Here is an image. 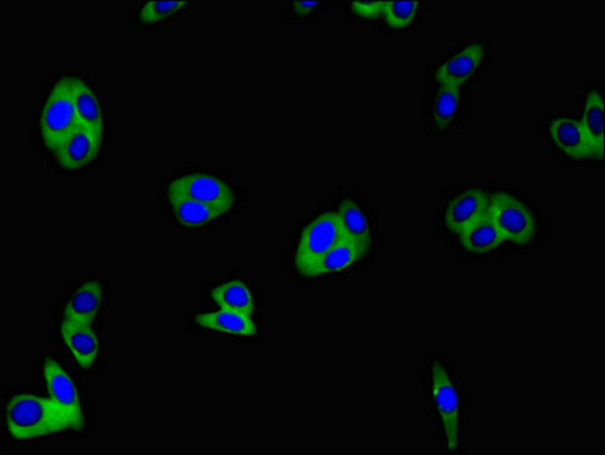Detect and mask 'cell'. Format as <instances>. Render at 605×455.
<instances>
[{
  "mask_svg": "<svg viewBox=\"0 0 605 455\" xmlns=\"http://www.w3.org/2000/svg\"><path fill=\"white\" fill-rule=\"evenodd\" d=\"M8 433L17 440L40 439L73 428L72 419L52 398L34 393H17L5 410Z\"/></svg>",
  "mask_w": 605,
  "mask_h": 455,
  "instance_id": "1",
  "label": "cell"
},
{
  "mask_svg": "<svg viewBox=\"0 0 605 455\" xmlns=\"http://www.w3.org/2000/svg\"><path fill=\"white\" fill-rule=\"evenodd\" d=\"M73 78H63L51 88L40 113V134L44 145L52 152L78 128Z\"/></svg>",
  "mask_w": 605,
  "mask_h": 455,
  "instance_id": "2",
  "label": "cell"
},
{
  "mask_svg": "<svg viewBox=\"0 0 605 455\" xmlns=\"http://www.w3.org/2000/svg\"><path fill=\"white\" fill-rule=\"evenodd\" d=\"M487 214L504 242L527 245L536 236V220L533 213L515 196L507 193L493 196L489 201Z\"/></svg>",
  "mask_w": 605,
  "mask_h": 455,
  "instance_id": "3",
  "label": "cell"
},
{
  "mask_svg": "<svg viewBox=\"0 0 605 455\" xmlns=\"http://www.w3.org/2000/svg\"><path fill=\"white\" fill-rule=\"evenodd\" d=\"M343 231L337 213H323L311 220L301 236L295 251V266L299 273L316 264L342 240Z\"/></svg>",
  "mask_w": 605,
  "mask_h": 455,
  "instance_id": "4",
  "label": "cell"
},
{
  "mask_svg": "<svg viewBox=\"0 0 605 455\" xmlns=\"http://www.w3.org/2000/svg\"><path fill=\"white\" fill-rule=\"evenodd\" d=\"M430 396L442 421L446 446L449 451H455L460 434V396L448 369L440 361L431 364Z\"/></svg>",
  "mask_w": 605,
  "mask_h": 455,
  "instance_id": "5",
  "label": "cell"
},
{
  "mask_svg": "<svg viewBox=\"0 0 605 455\" xmlns=\"http://www.w3.org/2000/svg\"><path fill=\"white\" fill-rule=\"evenodd\" d=\"M167 195L195 199L213 205L223 213H228L234 205V192L226 186L225 182L204 173H192L173 179L167 189Z\"/></svg>",
  "mask_w": 605,
  "mask_h": 455,
  "instance_id": "6",
  "label": "cell"
},
{
  "mask_svg": "<svg viewBox=\"0 0 605 455\" xmlns=\"http://www.w3.org/2000/svg\"><path fill=\"white\" fill-rule=\"evenodd\" d=\"M43 377L49 396L66 410L67 415L72 419L75 431L82 430L84 412H82L81 396L73 378L51 358H46L44 361Z\"/></svg>",
  "mask_w": 605,
  "mask_h": 455,
  "instance_id": "7",
  "label": "cell"
},
{
  "mask_svg": "<svg viewBox=\"0 0 605 455\" xmlns=\"http://www.w3.org/2000/svg\"><path fill=\"white\" fill-rule=\"evenodd\" d=\"M548 135L552 145L563 152L571 160H587L592 158L589 140L583 125L571 117L558 116L549 120Z\"/></svg>",
  "mask_w": 605,
  "mask_h": 455,
  "instance_id": "8",
  "label": "cell"
},
{
  "mask_svg": "<svg viewBox=\"0 0 605 455\" xmlns=\"http://www.w3.org/2000/svg\"><path fill=\"white\" fill-rule=\"evenodd\" d=\"M484 60V49L481 44H469L468 48L449 58L434 72L439 87H454L460 90L480 69Z\"/></svg>",
  "mask_w": 605,
  "mask_h": 455,
  "instance_id": "9",
  "label": "cell"
},
{
  "mask_svg": "<svg viewBox=\"0 0 605 455\" xmlns=\"http://www.w3.org/2000/svg\"><path fill=\"white\" fill-rule=\"evenodd\" d=\"M487 208H489V198L483 190H464L449 201L445 213L446 226L452 233L460 234L472 223L486 216Z\"/></svg>",
  "mask_w": 605,
  "mask_h": 455,
  "instance_id": "10",
  "label": "cell"
},
{
  "mask_svg": "<svg viewBox=\"0 0 605 455\" xmlns=\"http://www.w3.org/2000/svg\"><path fill=\"white\" fill-rule=\"evenodd\" d=\"M60 334L64 345L81 368L88 369L96 363L99 340L90 322L70 321L64 317Z\"/></svg>",
  "mask_w": 605,
  "mask_h": 455,
  "instance_id": "11",
  "label": "cell"
},
{
  "mask_svg": "<svg viewBox=\"0 0 605 455\" xmlns=\"http://www.w3.org/2000/svg\"><path fill=\"white\" fill-rule=\"evenodd\" d=\"M101 142L87 129L78 126L54 152L64 169L78 170L88 166L99 154Z\"/></svg>",
  "mask_w": 605,
  "mask_h": 455,
  "instance_id": "12",
  "label": "cell"
},
{
  "mask_svg": "<svg viewBox=\"0 0 605 455\" xmlns=\"http://www.w3.org/2000/svg\"><path fill=\"white\" fill-rule=\"evenodd\" d=\"M367 251L369 249L358 245L354 240L342 237V240L325 257L320 258L316 264L301 272V275L305 278H314L343 272V270L349 269L352 264L357 263Z\"/></svg>",
  "mask_w": 605,
  "mask_h": 455,
  "instance_id": "13",
  "label": "cell"
},
{
  "mask_svg": "<svg viewBox=\"0 0 605 455\" xmlns=\"http://www.w3.org/2000/svg\"><path fill=\"white\" fill-rule=\"evenodd\" d=\"M73 98H75L79 126L87 129L99 142H102L104 119L95 91L91 90L90 85L82 79H73Z\"/></svg>",
  "mask_w": 605,
  "mask_h": 455,
  "instance_id": "14",
  "label": "cell"
},
{
  "mask_svg": "<svg viewBox=\"0 0 605 455\" xmlns=\"http://www.w3.org/2000/svg\"><path fill=\"white\" fill-rule=\"evenodd\" d=\"M104 301V290L98 281H87L72 293L64 305V317L70 321L93 322Z\"/></svg>",
  "mask_w": 605,
  "mask_h": 455,
  "instance_id": "15",
  "label": "cell"
},
{
  "mask_svg": "<svg viewBox=\"0 0 605 455\" xmlns=\"http://www.w3.org/2000/svg\"><path fill=\"white\" fill-rule=\"evenodd\" d=\"M581 125L589 140L592 158L602 160L604 158L605 108L604 98L598 90L587 91Z\"/></svg>",
  "mask_w": 605,
  "mask_h": 455,
  "instance_id": "16",
  "label": "cell"
},
{
  "mask_svg": "<svg viewBox=\"0 0 605 455\" xmlns=\"http://www.w3.org/2000/svg\"><path fill=\"white\" fill-rule=\"evenodd\" d=\"M196 322L207 330L229 334V336L254 337L257 334V325L252 321V317L225 308L199 314Z\"/></svg>",
  "mask_w": 605,
  "mask_h": 455,
  "instance_id": "17",
  "label": "cell"
},
{
  "mask_svg": "<svg viewBox=\"0 0 605 455\" xmlns=\"http://www.w3.org/2000/svg\"><path fill=\"white\" fill-rule=\"evenodd\" d=\"M460 240L466 251L477 255L495 251L504 243L501 234L490 220L489 214L461 231Z\"/></svg>",
  "mask_w": 605,
  "mask_h": 455,
  "instance_id": "18",
  "label": "cell"
},
{
  "mask_svg": "<svg viewBox=\"0 0 605 455\" xmlns=\"http://www.w3.org/2000/svg\"><path fill=\"white\" fill-rule=\"evenodd\" d=\"M167 199H169V205L178 222L190 226V228L207 225L225 214L213 205L184 198V196L167 195Z\"/></svg>",
  "mask_w": 605,
  "mask_h": 455,
  "instance_id": "19",
  "label": "cell"
},
{
  "mask_svg": "<svg viewBox=\"0 0 605 455\" xmlns=\"http://www.w3.org/2000/svg\"><path fill=\"white\" fill-rule=\"evenodd\" d=\"M211 299L225 310L254 316L255 299L251 287L243 281H229L211 290Z\"/></svg>",
  "mask_w": 605,
  "mask_h": 455,
  "instance_id": "20",
  "label": "cell"
},
{
  "mask_svg": "<svg viewBox=\"0 0 605 455\" xmlns=\"http://www.w3.org/2000/svg\"><path fill=\"white\" fill-rule=\"evenodd\" d=\"M340 226H342L343 237L354 240L358 245L364 248H370V226L367 222L366 214L351 199H346L340 205L339 213Z\"/></svg>",
  "mask_w": 605,
  "mask_h": 455,
  "instance_id": "21",
  "label": "cell"
},
{
  "mask_svg": "<svg viewBox=\"0 0 605 455\" xmlns=\"http://www.w3.org/2000/svg\"><path fill=\"white\" fill-rule=\"evenodd\" d=\"M460 110V90L454 87H439L430 105L431 122L439 129L452 125Z\"/></svg>",
  "mask_w": 605,
  "mask_h": 455,
  "instance_id": "22",
  "label": "cell"
},
{
  "mask_svg": "<svg viewBox=\"0 0 605 455\" xmlns=\"http://www.w3.org/2000/svg\"><path fill=\"white\" fill-rule=\"evenodd\" d=\"M190 5H192L190 2H158V0L145 2L138 10V20L146 25L163 22V20L187 10Z\"/></svg>",
  "mask_w": 605,
  "mask_h": 455,
  "instance_id": "23",
  "label": "cell"
},
{
  "mask_svg": "<svg viewBox=\"0 0 605 455\" xmlns=\"http://www.w3.org/2000/svg\"><path fill=\"white\" fill-rule=\"evenodd\" d=\"M419 5V2H387L384 10L387 25L393 29L407 28L416 19Z\"/></svg>",
  "mask_w": 605,
  "mask_h": 455,
  "instance_id": "24",
  "label": "cell"
},
{
  "mask_svg": "<svg viewBox=\"0 0 605 455\" xmlns=\"http://www.w3.org/2000/svg\"><path fill=\"white\" fill-rule=\"evenodd\" d=\"M386 4L387 2H354L351 4V8L357 16L364 17V19H375L384 14Z\"/></svg>",
  "mask_w": 605,
  "mask_h": 455,
  "instance_id": "25",
  "label": "cell"
},
{
  "mask_svg": "<svg viewBox=\"0 0 605 455\" xmlns=\"http://www.w3.org/2000/svg\"><path fill=\"white\" fill-rule=\"evenodd\" d=\"M320 2H295V4H293V7H295V11L296 13L299 14V16H308V14L313 13V11H316V8L320 7Z\"/></svg>",
  "mask_w": 605,
  "mask_h": 455,
  "instance_id": "26",
  "label": "cell"
}]
</instances>
